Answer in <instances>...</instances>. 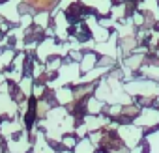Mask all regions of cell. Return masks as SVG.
Wrapping results in <instances>:
<instances>
[{"label":"cell","mask_w":159,"mask_h":153,"mask_svg":"<svg viewBox=\"0 0 159 153\" xmlns=\"http://www.w3.org/2000/svg\"><path fill=\"white\" fill-rule=\"evenodd\" d=\"M30 4L39 8V10H47V8L52 6V0H30Z\"/></svg>","instance_id":"cell-1"}]
</instances>
